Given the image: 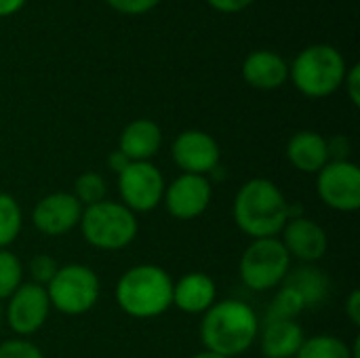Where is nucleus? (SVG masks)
Returning <instances> with one entry per match:
<instances>
[{
  "label": "nucleus",
  "instance_id": "obj_26",
  "mask_svg": "<svg viewBox=\"0 0 360 358\" xmlns=\"http://www.w3.org/2000/svg\"><path fill=\"white\" fill-rule=\"evenodd\" d=\"M57 270H59V264L55 262V257H51L46 253L34 255L30 260V266H27V272L32 276V283L42 285V287H46L53 281V276L57 274Z\"/></svg>",
  "mask_w": 360,
  "mask_h": 358
},
{
  "label": "nucleus",
  "instance_id": "obj_11",
  "mask_svg": "<svg viewBox=\"0 0 360 358\" xmlns=\"http://www.w3.org/2000/svg\"><path fill=\"white\" fill-rule=\"evenodd\" d=\"M211 198L213 184L205 175L181 173L165 188L162 203L171 217L179 222H192L209 209Z\"/></svg>",
  "mask_w": 360,
  "mask_h": 358
},
{
  "label": "nucleus",
  "instance_id": "obj_24",
  "mask_svg": "<svg viewBox=\"0 0 360 358\" xmlns=\"http://www.w3.org/2000/svg\"><path fill=\"white\" fill-rule=\"evenodd\" d=\"M72 194H74V198L82 207H91V205L103 203L105 200V194H108V186H105L103 175L101 173H95V171L80 173L76 177V181H74Z\"/></svg>",
  "mask_w": 360,
  "mask_h": 358
},
{
  "label": "nucleus",
  "instance_id": "obj_15",
  "mask_svg": "<svg viewBox=\"0 0 360 358\" xmlns=\"http://www.w3.org/2000/svg\"><path fill=\"white\" fill-rule=\"evenodd\" d=\"M259 348L266 358H295L306 335L297 321L266 319L259 323Z\"/></svg>",
  "mask_w": 360,
  "mask_h": 358
},
{
  "label": "nucleus",
  "instance_id": "obj_14",
  "mask_svg": "<svg viewBox=\"0 0 360 358\" xmlns=\"http://www.w3.org/2000/svg\"><path fill=\"white\" fill-rule=\"evenodd\" d=\"M281 234H283L281 243L291 260H297L302 264H316L327 255L329 249L327 230L319 222L306 215L289 219Z\"/></svg>",
  "mask_w": 360,
  "mask_h": 358
},
{
  "label": "nucleus",
  "instance_id": "obj_3",
  "mask_svg": "<svg viewBox=\"0 0 360 358\" xmlns=\"http://www.w3.org/2000/svg\"><path fill=\"white\" fill-rule=\"evenodd\" d=\"M173 279L156 264L129 268L116 283L114 298L118 308L131 319H156L173 306Z\"/></svg>",
  "mask_w": 360,
  "mask_h": 358
},
{
  "label": "nucleus",
  "instance_id": "obj_19",
  "mask_svg": "<svg viewBox=\"0 0 360 358\" xmlns=\"http://www.w3.org/2000/svg\"><path fill=\"white\" fill-rule=\"evenodd\" d=\"M287 160L300 173H319L327 162V137L316 131H297L287 141Z\"/></svg>",
  "mask_w": 360,
  "mask_h": 358
},
{
  "label": "nucleus",
  "instance_id": "obj_21",
  "mask_svg": "<svg viewBox=\"0 0 360 358\" xmlns=\"http://www.w3.org/2000/svg\"><path fill=\"white\" fill-rule=\"evenodd\" d=\"M295 358H360L359 357V338L352 346H348L338 335H312L306 338L297 357Z\"/></svg>",
  "mask_w": 360,
  "mask_h": 358
},
{
  "label": "nucleus",
  "instance_id": "obj_20",
  "mask_svg": "<svg viewBox=\"0 0 360 358\" xmlns=\"http://www.w3.org/2000/svg\"><path fill=\"white\" fill-rule=\"evenodd\" d=\"M283 285L295 289L302 295V300L306 302V308H319L321 304L327 302L329 291H331L329 276L316 264H302V266L289 270Z\"/></svg>",
  "mask_w": 360,
  "mask_h": 358
},
{
  "label": "nucleus",
  "instance_id": "obj_5",
  "mask_svg": "<svg viewBox=\"0 0 360 358\" xmlns=\"http://www.w3.org/2000/svg\"><path fill=\"white\" fill-rule=\"evenodd\" d=\"M78 228L86 245L99 251H120L137 238L139 222L122 203L103 200L82 209Z\"/></svg>",
  "mask_w": 360,
  "mask_h": 358
},
{
  "label": "nucleus",
  "instance_id": "obj_34",
  "mask_svg": "<svg viewBox=\"0 0 360 358\" xmlns=\"http://www.w3.org/2000/svg\"><path fill=\"white\" fill-rule=\"evenodd\" d=\"M25 0H0V17H11L23 8Z\"/></svg>",
  "mask_w": 360,
  "mask_h": 358
},
{
  "label": "nucleus",
  "instance_id": "obj_27",
  "mask_svg": "<svg viewBox=\"0 0 360 358\" xmlns=\"http://www.w3.org/2000/svg\"><path fill=\"white\" fill-rule=\"evenodd\" d=\"M0 358H44L40 348L30 340H6L0 344Z\"/></svg>",
  "mask_w": 360,
  "mask_h": 358
},
{
  "label": "nucleus",
  "instance_id": "obj_8",
  "mask_svg": "<svg viewBox=\"0 0 360 358\" xmlns=\"http://www.w3.org/2000/svg\"><path fill=\"white\" fill-rule=\"evenodd\" d=\"M316 194L333 211L360 209V169L352 160H331L316 173Z\"/></svg>",
  "mask_w": 360,
  "mask_h": 358
},
{
  "label": "nucleus",
  "instance_id": "obj_35",
  "mask_svg": "<svg viewBox=\"0 0 360 358\" xmlns=\"http://www.w3.org/2000/svg\"><path fill=\"white\" fill-rule=\"evenodd\" d=\"M192 358H226V357H219V354H213V352H207V350H202V352L194 354Z\"/></svg>",
  "mask_w": 360,
  "mask_h": 358
},
{
  "label": "nucleus",
  "instance_id": "obj_9",
  "mask_svg": "<svg viewBox=\"0 0 360 358\" xmlns=\"http://www.w3.org/2000/svg\"><path fill=\"white\" fill-rule=\"evenodd\" d=\"M165 177L152 162H131L118 173V194L122 205L133 213L154 211L165 196Z\"/></svg>",
  "mask_w": 360,
  "mask_h": 358
},
{
  "label": "nucleus",
  "instance_id": "obj_17",
  "mask_svg": "<svg viewBox=\"0 0 360 358\" xmlns=\"http://www.w3.org/2000/svg\"><path fill=\"white\" fill-rule=\"evenodd\" d=\"M215 302V281L205 272H188L173 283V306L186 314H205Z\"/></svg>",
  "mask_w": 360,
  "mask_h": 358
},
{
  "label": "nucleus",
  "instance_id": "obj_12",
  "mask_svg": "<svg viewBox=\"0 0 360 358\" xmlns=\"http://www.w3.org/2000/svg\"><path fill=\"white\" fill-rule=\"evenodd\" d=\"M173 162L190 175H209L221 158L219 143L213 135L200 129L181 131L171 146Z\"/></svg>",
  "mask_w": 360,
  "mask_h": 358
},
{
  "label": "nucleus",
  "instance_id": "obj_36",
  "mask_svg": "<svg viewBox=\"0 0 360 358\" xmlns=\"http://www.w3.org/2000/svg\"><path fill=\"white\" fill-rule=\"evenodd\" d=\"M0 323H2V306H0Z\"/></svg>",
  "mask_w": 360,
  "mask_h": 358
},
{
  "label": "nucleus",
  "instance_id": "obj_25",
  "mask_svg": "<svg viewBox=\"0 0 360 358\" xmlns=\"http://www.w3.org/2000/svg\"><path fill=\"white\" fill-rule=\"evenodd\" d=\"M23 283V264L21 260L8 251L0 249V302L8 300Z\"/></svg>",
  "mask_w": 360,
  "mask_h": 358
},
{
  "label": "nucleus",
  "instance_id": "obj_10",
  "mask_svg": "<svg viewBox=\"0 0 360 358\" xmlns=\"http://www.w3.org/2000/svg\"><path fill=\"white\" fill-rule=\"evenodd\" d=\"M51 312V302L46 287L36 283H21V287L8 298L6 304V323L11 331L19 338H30L38 333Z\"/></svg>",
  "mask_w": 360,
  "mask_h": 358
},
{
  "label": "nucleus",
  "instance_id": "obj_28",
  "mask_svg": "<svg viewBox=\"0 0 360 358\" xmlns=\"http://www.w3.org/2000/svg\"><path fill=\"white\" fill-rule=\"evenodd\" d=\"M105 2L116 13L122 15H146L160 4V0H105Z\"/></svg>",
  "mask_w": 360,
  "mask_h": 358
},
{
  "label": "nucleus",
  "instance_id": "obj_4",
  "mask_svg": "<svg viewBox=\"0 0 360 358\" xmlns=\"http://www.w3.org/2000/svg\"><path fill=\"white\" fill-rule=\"evenodd\" d=\"M346 70V59L333 44L316 42L297 53L289 65V78L302 95L323 99L344 84Z\"/></svg>",
  "mask_w": 360,
  "mask_h": 358
},
{
  "label": "nucleus",
  "instance_id": "obj_23",
  "mask_svg": "<svg viewBox=\"0 0 360 358\" xmlns=\"http://www.w3.org/2000/svg\"><path fill=\"white\" fill-rule=\"evenodd\" d=\"M306 310V302L302 300V295L287 287L281 285V289L276 291V295L272 298L266 319H283V321H297V317Z\"/></svg>",
  "mask_w": 360,
  "mask_h": 358
},
{
  "label": "nucleus",
  "instance_id": "obj_31",
  "mask_svg": "<svg viewBox=\"0 0 360 358\" xmlns=\"http://www.w3.org/2000/svg\"><path fill=\"white\" fill-rule=\"evenodd\" d=\"M207 2L219 13H240L247 6H251L255 0H207Z\"/></svg>",
  "mask_w": 360,
  "mask_h": 358
},
{
  "label": "nucleus",
  "instance_id": "obj_18",
  "mask_svg": "<svg viewBox=\"0 0 360 358\" xmlns=\"http://www.w3.org/2000/svg\"><path fill=\"white\" fill-rule=\"evenodd\" d=\"M162 146V131L150 118L129 122L118 139V150L131 162H150Z\"/></svg>",
  "mask_w": 360,
  "mask_h": 358
},
{
  "label": "nucleus",
  "instance_id": "obj_32",
  "mask_svg": "<svg viewBox=\"0 0 360 358\" xmlns=\"http://www.w3.org/2000/svg\"><path fill=\"white\" fill-rule=\"evenodd\" d=\"M344 310H346L348 321H350L354 327H360V291L359 289L350 291V295H348V300H346Z\"/></svg>",
  "mask_w": 360,
  "mask_h": 358
},
{
  "label": "nucleus",
  "instance_id": "obj_6",
  "mask_svg": "<svg viewBox=\"0 0 360 358\" xmlns=\"http://www.w3.org/2000/svg\"><path fill=\"white\" fill-rule=\"evenodd\" d=\"M51 308L65 317H82L91 312L101 295V283L93 268L84 264L59 266L53 281L46 285Z\"/></svg>",
  "mask_w": 360,
  "mask_h": 358
},
{
  "label": "nucleus",
  "instance_id": "obj_16",
  "mask_svg": "<svg viewBox=\"0 0 360 358\" xmlns=\"http://www.w3.org/2000/svg\"><path fill=\"white\" fill-rule=\"evenodd\" d=\"M243 78L257 91H274L289 80V63L283 55L259 49L243 61Z\"/></svg>",
  "mask_w": 360,
  "mask_h": 358
},
{
  "label": "nucleus",
  "instance_id": "obj_22",
  "mask_svg": "<svg viewBox=\"0 0 360 358\" xmlns=\"http://www.w3.org/2000/svg\"><path fill=\"white\" fill-rule=\"evenodd\" d=\"M23 228L21 205L6 192H0V249H8Z\"/></svg>",
  "mask_w": 360,
  "mask_h": 358
},
{
  "label": "nucleus",
  "instance_id": "obj_30",
  "mask_svg": "<svg viewBox=\"0 0 360 358\" xmlns=\"http://www.w3.org/2000/svg\"><path fill=\"white\" fill-rule=\"evenodd\" d=\"M346 87V93L352 101V106H360V65L354 63L352 68L346 70V76H344V84Z\"/></svg>",
  "mask_w": 360,
  "mask_h": 358
},
{
  "label": "nucleus",
  "instance_id": "obj_29",
  "mask_svg": "<svg viewBox=\"0 0 360 358\" xmlns=\"http://www.w3.org/2000/svg\"><path fill=\"white\" fill-rule=\"evenodd\" d=\"M327 154L329 162L331 160H350L352 154V143L346 135H333L327 139Z\"/></svg>",
  "mask_w": 360,
  "mask_h": 358
},
{
  "label": "nucleus",
  "instance_id": "obj_13",
  "mask_svg": "<svg viewBox=\"0 0 360 358\" xmlns=\"http://www.w3.org/2000/svg\"><path fill=\"white\" fill-rule=\"evenodd\" d=\"M82 209L72 192H53L34 205L32 226L44 236H63L78 228Z\"/></svg>",
  "mask_w": 360,
  "mask_h": 358
},
{
  "label": "nucleus",
  "instance_id": "obj_33",
  "mask_svg": "<svg viewBox=\"0 0 360 358\" xmlns=\"http://www.w3.org/2000/svg\"><path fill=\"white\" fill-rule=\"evenodd\" d=\"M129 165H131V160H129V158H127V156H124V154L118 150V148H116V150H114V152L108 156V167H110V169H112L116 175H118L120 171H124Z\"/></svg>",
  "mask_w": 360,
  "mask_h": 358
},
{
  "label": "nucleus",
  "instance_id": "obj_7",
  "mask_svg": "<svg viewBox=\"0 0 360 358\" xmlns=\"http://www.w3.org/2000/svg\"><path fill=\"white\" fill-rule=\"evenodd\" d=\"M291 262L281 238H255L240 257V281L251 291H272L287 279Z\"/></svg>",
  "mask_w": 360,
  "mask_h": 358
},
{
  "label": "nucleus",
  "instance_id": "obj_2",
  "mask_svg": "<svg viewBox=\"0 0 360 358\" xmlns=\"http://www.w3.org/2000/svg\"><path fill=\"white\" fill-rule=\"evenodd\" d=\"M232 217L236 228L253 241L276 238L289 222V200L272 179L253 177L236 192Z\"/></svg>",
  "mask_w": 360,
  "mask_h": 358
},
{
  "label": "nucleus",
  "instance_id": "obj_1",
  "mask_svg": "<svg viewBox=\"0 0 360 358\" xmlns=\"http://www.w3.org/2000/svg\"><path fill=\"white\" fill-rule=\"evenodd\" d=\"M259 317L240 300L215 302L200 321V342L207 352L226 358L243 357L257 342Z\"/></svg>",
  "mask_w": 360,
  "mask_h": 358
}]
</instances>
